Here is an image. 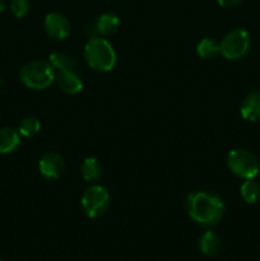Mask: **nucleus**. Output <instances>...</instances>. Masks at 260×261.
Masks as SVG:
<instances>
[{
	"label": "nucleus",
	"mask_w": 260,
	"mask_h": 261,
	"mask_svg": "<svg viewBox=\"0 0 260 261\" xmlns=\"http://www.w3.org/2000/svg\"><path fill=\"white\" fill-rule=\"evenodd\" d=\"M186 211L189 217L196 223L205 227L216 226L224 214V205L221 198L205 191L189 194L186 199Z\"/></svg>",
	"instance_id": "1"
},
{
	"label": "nucleus",
	"mask_w": 260,
	"mask_h": 261,
	"mask_svg": "<svg viewBox=\"0 0 260 261\" xmlns=\"http://www.w3.org/2000/svg\"><path fill=\"white\" fill-rule=\"evenodd\" d=\"M84 59L93 70L111 71L116 65V53L111 43L102 36H91L84 46Z\"/></svg>",
	"instance_id": "2"
},
{
	"label": "nucleus",
	"mask_w": 260,
	"mask_h": 261,
	"mask_svg": "<svg viewBox=\"0 0 260 261\" xmlns=\"http://www.w3.org/2000/svg\"><path fill=\"white\" fill-rule=\"evenodd\" d=\"M19 78L25 87L31 89L47 88L55 82V69L50 61L32 60L20 68Z\"/></svg>",
	"instance_id": "3"
},
{
	"label": "nucleus",
	"mask_w": 260,
	"mask_h": 261,
	"mask_svg": "<svg viewBox=\"0 0 260 261\" xmlns=\"http://www.w3.org/2000/svg\"><path fill=\"white\" fill-rule=\"evenodd\" d=\"M227 166L233 175L244 180L255 178L260 170L257 157L247 149H232L227 155Z\"/></svg>",
	"instance_id": "4"
},
{
	"label": "nucleus",
	"mask_w": 260,
	"mask_h": 261,
	"mask_svg": "<svg viewBox=\"0 0 260 261\" xmlns=\"http://www.w3.org/2000/svg\"><path fill=\"white\" fill-rule=\"evenodd\" d=\"M82 209L89 218H99L110 206V194L103 186L92 185L82 195Z\"/></svg>",
	"instance_id": "5"
},
{
	"label": "nucleus",
	"mask_w": 260,
	"mask_h": 261,
	"mask_svg": "<svg viewBox=\"0 0 260 261\" xmlns=\"http://www.w3.org/2000/svg\"><path fill=\"white\" fill-rule=\"evenodd\" d=\"M250 48L249 32L244 28H236L227 33L219 43V50L227 60H239L244 58Z\"/></svg>",
	"instance_id": "6"
},
{
	"label": "nucleus",
	"mask_w": 260,
	"mask_h": 261,
	"mask_svg": "<svg viewBox=\"0 0 260 261\" xmlns=\"http://www.w3.org/2000/svg\"><path fill=\"white\" fill-rule=\"evenodd\" d=\"M46 33L54 40H65L70 33V23L65 15L60 13H48L43 22Z\"/></svg>",
	"instance_id": "7"
},
{
	"label": "nucleus",
	"mask_w": 260,
	"mask_h": 261,
	"mask_svg": "<svg viewBox=\"0 0 260 261\" xmlns=\"http://www.w3.org/2000/svg\"><path fill=\"white\" fill-rule=\"evenodd\" d=\"M38 170L41 175L47 180H56L64 173L65 163L59 153L48 152L43 154L38 162Z\"/></svg>",
	"instance_id": "8"
},
{
	"label": "nucleus",
	"mask_w": 260,
	"mask_h": 261,
	"mask_svg": "<svg viewBox=\"0 0 260 261\" xmlns=\"http://www.w3.org/2000/svg\"><path fill=\"white\" fill-rule=\"evenodd\" d=\"M55 82L68 94H76L83 88V82L76 70H55Z\"/></svg>",
	"instance_id": "9"
},
{
	"label": "nucleus",
	"mask_w": 260,
	"mask_h": 261,
	"mask_svg": "<svg viewBox=\"0 0 260 261\" xmlns=\"http://www.w3.org/2000/svg\"><path fill=\"white\" fill-rule=\"evenodd\" d=\"M242 119L247 120V121H257L260 120V93L259 92H252L250 93L246 98L242 101L241 109Z\"/></svg>",
	"instance_id": "10"
},
{
	"label": "nucleus",
	"mask_w": 260,
	"mask_h": 261,
	"mask_svg": "<svg viewBox=\"0 0 260 261\" xmlns=\"http://www.w3.org/2000/svg\"><path fill=\"white\" fill-rule=\"evenodd\" d=\"M221 240L213 231H205L199 239V250L204 256L214 257L221 251Z\"/></svg>",
	"instance_id": "11"
},
{
	"label": "nucleus",
	"mask_w": 260,
	"mask_h": 261,
	"mask_svg": "<svg viewBox=\"0 0 260 261\" xmlns=\"http://www.w3.org/2000/svg\"><path fill=\"white\" fill-rule=\"evenodd\" d=\"M120 19L115 13H103L94 22V32L99 36H110L117 31Z\"/></svg>",
	"instance_id": "12"
},
{
	"label": "nucleus",
	"mask_w": 260,
	"mask_h": 261,
	"mask_svg": "<svg viewBox=\"0 0 260 261\" xmlns=\"http://www.w3.org/2000/svg\"><path fill=\"white\" fill-rule=\"evenodd\" d=\"M20 134L13 127H3L0 129V153L8 154L19 147Z\"/></svg>",
	"instance_id": "13"
},
{
	"label": "nucleus",
	"mask_w": 260,
	"mask_h": 261,
	"mask_svg": "<svg viewBox=\"0 0 260 261\" xmlns=\"http://www.w3.org/2000/svg\"><path fill=\"white\" fill-rule=\"evenodd\" d=\"M48 61L55 70H76L78 68V61L75 56L68 53H61V51L51 54Z\"/></svg>",
	"instance_id": "14"
},
{
	"label": "nucleus",
	"mask_w": 260,
	"mask_h": 261,
	"mask_svg": "<svg viewBox=\"0 0 260 261\" xmlns=\"http://www.w3.org/2000/svg\"><path fill=\"white\" fill-rule=\"evenodd\" d=\"M101 163L94 157L84 158L81 165L82 176L88 182H94V181L98 180L99 176H101Z\"/></svg>",
	"instance_id": "15"
},
{
	"label": "nucleus",
	"mask_w": 260,
	"mask_h": 261,
	"mask_svg": "<svg viewBox=\"0 0 260 261\" xmlns=\"http://www.w3.org/2000/svg\"><path fill=\"white\" fill-rule=\"evenodd\" d=\"M240 193L247 204H255L260 199V185L254 178L245 180L240 188Z\"/></svg>",
	"instance_id": "16"
},
{
	"label": "nucleus",
	"mask_w": 260,
	"mask_h": 261,
	"mask_svg": "<svg viewBox=\"0 0 260 261\" xmlns=\"http://www.w3.org/2000/svg\"><path fill=\"white\" fill-rule=\"evenodd\" d=\"M196 53L201 59H214L218 54H221L219 43L212 38H204L196 46Z\"/></svg>",
	"instance_id": "17"
},
{
	"label": "nucleus",
	"mask_w": 260,
	"mask_h": 261,
	"mask_svg": "<svg viewBox=\"0 0 260 261\" xmlns=\"http://www.w3.org/2000/svg\"><path fill=\"white\" fill-rule=\"evenodd\" d=\"M41 129V124L36 117H25L19 122L18 132L25 138H31L37 134Z\"/></svg>",
	"instance_id": "18"
},
{
	"label": "nucleus",
	"mask_w": 260,
	"mask_h": 261,
	"mask_svg": "<svg viewBox=\"0 0 260 261\" xmlns=\"http://www.w3.org/2000/svg\"><path fill=\"white\" fill-rule=\"evenodd\" d=\"M30 10L28 0H10V12L17 18L24 17Z\"/></svg>",
	"instance_id": "19"
},
{
	"label": "nucleus",
	"mask_w": 260,
	"mask_h": 261,
	"mask_svg": "<svg viewBox=\"0 0 260 261\" xmlns=\"http://www.w3.org/2000/svg\"><path fill=\"white\" fill-rule=\"evenodd\" d=\"M244 0H217L219 5L222 8H235L237 5H240Z\"/></svg>",
	"instance_id": "20"
},
{
	"label": "nucleus",
	"mask_w": 260,
	"mask_h": 261,
	"mask_svg": "<svg viewBox=\"0 0 260 261\" xmlns=\"http://www.w3.org/2000/svg\"><path fill=\"white\" fill-rule=\"evenodd\" d=\"M5 8V2L4 0H0V12H3Z\"/></svg>",
	"instance_id": "21"
},
{
	"label": "nucleus",
	"mask_w": 260,
	"mask_h": 261,
	"mask_svg": "<svg viewBox=\"0 0 260 261\" xmlns=\"http://www.w3.org/2000/svg\"><path fill=\"white\" fill-rule=\"evenodd\" d=\"M0 261H5V260H0Z\"/></svg>",
	"instance_id": "22"
}]
</instances>
